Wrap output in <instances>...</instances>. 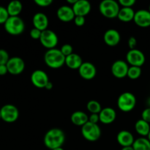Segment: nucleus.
<instances>
[{"mask_svg":"<svg viewBox=\"0 0 150 150\" xmlns=\"http://www.w3.org/2000/svg\"><path fill=\"white\" fill-rule=\"evenodd\" d=\"M44 144L49 149H54L62 146L65 142V134L59 128H52L44 136Z\"/></svg>","mask_w":150,"mask_h":150,"instance_id":"obj_1","label":"nucleus"},{"mask_svg":"<svg viewBox=\"0 0 150 150\" xmlns=\"http://www.w3.org/2000/svg\"><path fill=\"white\" fill-rule=\"evenodd\" d=\"M66 57L63 55L60 49L53 48L49 49L44 55V61L47 66L51 68L57 69L62 67L65 64Z\"/></svg>","mask_w":150,"mask_h":150,"instance_id":"obj_2","label":"nucleus"},{"mask_svg":"<svg viewBox=\"0 0 150 150\" xmlns=\"http://www.w3.org/2000/svg\"><path fill=\"white\" fill-rule=\"evenodd\" d=\"M4 29L11 35H19L24 31L25 24L19 16H10L4 24Z\"/></svg>","mask_w":150,"mask_h":150,"instance_id":"obj_3","label":"nucleus"},{"mask_svg":"<svg viewBox=\"0 0 150 150\" xmlns=\"http://www.w3.org/2000/svg\"><path fill=\"white\" fill-rule=\"evenodd\" d=\"M101 14L107 18H117L120 12V4L114 0H104L99 5Z\"/></svg>","mask_w":150,"mask_h":150,"instance_id":"obj_4","label":"nucleus"},{"mask_svg":"<svg viewBox=\"0 0 150 150\" xmlns=\"http://www.w3.org/2000/svg\"><path fill=\"white\" fill-rule=\"evenodd\" d=\"M136 98L131 92H124L121 94L117 100L118 108L123 112H130L135 108Z\"/></svg>","mask_w":150,"mask_h":150,"instance_id":"obj_5","label":"nucleus"},{"mask_svg":"<svg viewBox=\"0 0 150 150\" xmlns=\"http://www.w3.org/2000/svg\"><path fill=\"white\" fill-rule=\"evenodd\" d=\"M81 133L83 138L89 142H96L101 136V130L98 124L86 122L81 127Z\"/></svg>","mask_w":150,"mask_h":150,"instance_id":"obj_6","label":"nucleus"},{"mask_svg":"<svg viewBox=\"0 0 150 150\" xmlns=\"http://www.w3.org/2000/svg\"><path fill=\"white\" fill-rule=\"evenodd\" d=\"M1 120L7 123L16 122L19 117V111L17 107L12 104H6L0 109Z\"/></svg>","mask_w":150,"mask_h":150,"instance_id":"obj_7","label":"nucleus"},{"mask_svg":"<svg viewBox=\"0 0 150 150\" xmlns=\"http://www.w3.org/2000/svg\"><path fill=\"white\" fill-rule=\"evenodd\" d=\"M40 41L42 46L49 50L55 48V47L58 44L59 38L57 34L54 31L46 29V30L42 32Z\"/></svg>","mask_w":150,"mask_h":150,"instance_id":"obj_8","label":"nucleus"},{"mask_svg":"<svg viewBox=\"0 0 150 150\" xmlns=\"http://www.w3.org/2000/svg\"><path fill=\"white\" fill-rule=\"evenodd\" d=\"M127 62L130 66H136V67H142L145 62V56L142 51L139 49L130 50L126 55Z\"/></svg>","mask_w":150,"mask_h":150,"instance_id":"obj_9","label":"nucleus"},{"mask_svg":"<svg viewBox=\"0 0 150 150\" xmlns=\"http://www.w3.org/2000/svg\"><path fill=\"white\" fill-rule=\"evenodd\" d=\"M6 65L8 70V73L12 75L21 74L25 68L24 61L18 57H11Z\"/></svg>","mask_w":150,"mask_h":150,"instance_id":"obj_10","label":"nucleus"},{"mask_svg":"<svg viewBox=\"0 0 150 150\" xmlns=\"http://www.w3.org/2000/svg\"><path fill=\"white\" fill-rule=\"evenodd\" d=\"M31 81L35 86L42 89L45 87L50 81L45 72L42 70H36L31 75Z\"/></svg>","mask_w":150,"mask_h":150,"instance_id":"obj_11","label":"nucleus"},{"mask_svg":"<svg viewBox=\"0 0 150 150\" xmlns=\"http://www.w3.org/2000/svg\"><path fill=\"white\" fill-rule=\"evenodd\" d=\"M128 64L122 60H117L114 62L111 66V73L114 77L117 79H123L127 76Z\"/></svg>","mask_w":150,"mask_h":150,"instance_id":"obj_12","label":"nucleus"},{"mask_svg":"<svg viewBox=\"0 0 150 150\" xmlns=\"http://www.w3.org/2000/svg\"><path fill=\"white\" fill-rule=\"evenodd\" d=\"M79 75L86 80H91L96 76L97 70L95 66L91 62H83L79 69Z\"/></svg>","mask_w":150,"mask_h":150,"instance_id":"obj_13","label":"nucleus"},{"mask_svg":"<svg viewBox=\"0 0 150 150\" xmlns=\"http://www.w3.org/2000/svg\"><path fill=\"white\" fill-rule=\"evenodd\" d=\"M135 23L140 27L150 26V13L149 10H139L136 12L134 16Z\"/></svg>","mask_w":150,"mask_h":150,"instance_id":"obj_14","label":"nucleus"},{"mask_svg":"<svg viewBox=\"0 0 150 150\" xmlns=\"http://www.w3.org/2000/svg\"><path fill=\"white\" fill-rule=\"evenodd\" d=\"M76 16L85 17L91 10V4L87 0H77L76 4L72 7Z\"/></svg>","mask_w":150,"mask_h":150,"instance_id":"obj_15","label":"nucleus"},{"mask_svg":"<svg viewBox=\"0 0 150 150\" xmlns=\"http://www.w3.org/2000/svg\"><path fill=\"white\" fill-rule=\"evenodd\" d=\"M103 40L106 45L112 47L118 45L121 40V37L118 31L114 29H110L104 34Z\"/></svg>","mask_w":150,"mask_h":150,"instance_id":"obj_16","label":"nucleus"},{"mask_svg":"<svg viewBox=\"0 0 150 150\" xmlns=\"http://www.w3.org/2000/svg\"><path fill=\"white\" fill-rule=\"evenodd\" d=\"M57 15L58 18L63 22H69L74 20L75 13L72 7L67 5H63L57 10Z\"/></svg>","mask_w":150,"mask_h":150,"instance_id":"obj_17","label":"nucleus"},{"mask_svg":"<svg viewBox=\"0 0 150 150\" xmlns=\"http://www.w3.org/2000/svg\"><path fill=\"white\" fill-rule=\"evenodd\" d=\"M32 23L34 28L39 29L41 32L48 29V18L46 15L42 13H38L35 14L32 18Z\"/></svg>","mask_w":150,"mask_h":150,"instance_id":"obj_18","label":"nucleus"},{"mask_svg":"<svg viewBox=\"0 0 150 150\" xmlns=\"http://www.w3.org/2000/svg\"><path fill=\"white\" fill-rule=\"evenodd\" d=\"M100 122L105 125H109L114 122V120L117 117V113L115 110L112 108H103L101 110L100 113L99 114Z\"/></svg>","mask_w":150,"mask_h":150,"instance_id":"obj_19","label":"nucleus"},{"mask_svg":"<svg viewBox=\"0 0 150 150\" xmlns=\"http://www.w3.org/2000/svg\"><path fill=\"white\" fill-rule=\"evenodd\" d=\"M117 142L122 147L133 146L135 139L133 134L127 130H122L117 135Z\"/></svg>","mask_w":150,"mask_h":150,"instance_id":"obj_20","label":"nucleus"},{"mask_svg":"<svg viewBox=\"0 0 150 150\" xmlns=\"http://www.w3.org/2000/svg\"><path fill=\"white\" fill-rule=\"evenodd\" d=\"M83 64L82 58L77 54L73 53L70 55L67 56L65 58V64L70 69L79 70V67Z\"/></svg>","mask_w":150,"mask_h":150,"instance_id":"obj_21","label":"nucleus"},{"mask_svg":"<svg viewBox=\"0 0 150 150\" xmlns=\"http://www.w3.org/2000/svg\"><path fill=\"white\" fill-rule=\"evenodd\" d=\"M71 122L73 125L77 126H83L89 122V117L86 113L81 111H75L71 115Z\"/></svg>","mask_w":150,"mask_h":150,"instance_id":"obj_22","label":"nucleus"},{"mask_svg":"<svg viewBox=\"0 0 150 150\" xmlns=\"http://www.w3.org/2000/svg\"><path fill=\"white\" fill-rule=\"evenodd\" d=\"M135 13L132 7H122L120 10L117 18L123 22H129L134 19Z\"/></svg>","mask_w":150,"mask_h":150,"instance_id":"obj_23","label":"nucleus"},{"mask_svg":"<svg viewBox=\"0 0 150 150\" xmlns=\"http://www.w3.org/2000/svg\"><path fill=\"white\" fill-rule=\"evenodd\" d=\"M6 8L10 16H18V15L21 13L23 5L20 1L13 0L7 4Z\"/></svg>","mask_w":150,"mask_h":150,"instance_id":"obj_24","label":"nucleus"},{"mask_svg":"<svg viewBox=\"0 0 150 150\" xmlns=\"http://www.w3.org/2000/svg\"><path fill=\"white\" fill-rule=\"evenodd\" d=\"M135 128L136 132L139 133L142 137H146L148 136L150 132V125L149 123L146 122V121L142 120H139L136 122L135 125Z\"/></svg>","mask_w":150,"mask_h":150,"instance_id":"obj_25","label":"nucleus"},{"mask_svg":"<svg viewBox=\"0 0 150 150\" xmlns=\"http://www.w3.org/2000/svg\"><path fill=\"white\" fill-rule=\"evenodd\" d=\"M132 146L134 150H150V142L148 138L141 137L134 141Z\"/></svg>","mask_w":150,"mask_h":150,"instance_id":"obj_26","label":"nucleus"},{"mask_svg":"<svg viewBox=\"0 0 150 150\" xmlns=\"http://www.w3.org/2000/svg\"><path fill=\"white\" fill-rule=\"evenodd\" d=\"M86 108H87V110L91 114H99L100 113L101 110H102L100 103L97 100H94L89 101L87 103Z\"/></svg>","mask_w":150,"mask_h":150,"instance_id":"obj_27","label":"nucleus"},{"mask_svg":"<svg viewBox=\"0 0 150 150\" xmlns=\"http://www.w3.org/2000/svg\"><path fill=\"white\" fill-rule=\"evenodd\" d=\"M142 75V68L140 67H136V66H130L129 67L128 72H127V77L130 79H139Z\"/></svg>","mask_w":150,"mask_h":150,"instance_id":"obj_28","label":"nucleus"},{"mask_svg":"<svg viewBox=\"0 0 150 150\" xmlns=\"http://www.w3.org/2000/svg\"><path fill=\"white\" fill-rule=\"evenodd\" d=\"M10 16L6 7L0 6V24H4Z\"/></svg>","mask_w":150,"mask_h":150,"instance_id":"obj_29","label":"nucleus"},{"mask_svg":"<svg viewBox=\"0 0 150 150\" xmlns=\"http://www.w3.org/2000/svg\"><path fill=\"white\" fill-rule=\"evenodd\" d=\"M10 59L7 51L4 49H0V64H7Z\"/></svg>","mask_w":150,"mask_h":150,"instance_id":"obj_30","label":"nucleus"},{"mask_svg":"<svg viewBox=\"0 0 150 150\" xmlns=\"http://www.w3.org/2000/svg\"><path fill=\"white\" fill-rule=\"evenodd\" d=\"M60 51H61V52L62 53L63 55L65 57L70 55V54H72L73 53V47H72V45H70V44H64V45H63L62 46Z\"/></svg>","mask_w":150,"mask_h":150,"instance_id":"obj_31","label":"nucleus"},{"mask_svg":"<svg viewBox=\"0 0 150 150\" xmlns=\"http://www.w3.org/2000/svg\"><path fill=\"white\" fill-rule=\"evenodd\" d=\"M35 3L41 7H46L53 3L52 0H35Z\"/></svg>","mask_w":150,"mask_h":150,"instance_id":"obj_32","label":"nucleus"},{"mask_svg":"<svg viewBox=\"0 0 150 150\" xmlns=\"http://www.w3.org/2000/svg\"><path fill=\"white\" fill-rule=\"evenodd\" d=\"M119 4L122 6V7H132L136 4V1L135 0H120Z\"/></svg>","mask_w":150,"mask_h":150,"instance_id":"obj_33","label":"nucleus"},{"mask_svg":"<svg viewBox=\"0 0 150 150\" xmlns=\"http://www.w3.org/2000/svg\"><path fill=\"white\" fill-rule=\"evenodd\" d=\"M41 34H42V32L39 29H36V28H33L32 30L30 31V36L31 38H33L35 40H38L40 38Z\"/></svg>","mask_w":150,"mask_h":150,"instance_id":"obj_34","label":"nucleus"},{"mask_svg":"<svg viewBox=\"0 0 150 150\" xmlns=\"http://www.w3.org/2000/svg\"><path fill=\"white\" fill-rule=\"evenodd\" d=\"M142 120L146 121V122L150 123V108H147L143 111L142 114Z\"/></svg>","mask_w":150,"mask_h":150,"instance_id":"obj_35","label":"nucleus"},{"mask_svg":"<svg viewBox=\"0 0 150 150\" xmlns=\"http://www.w3.org/2000/svg\"><path fill=\"white\" fill-rule=\"evenodd\" d=\"M85 21V17L83 16H76L74 18V23L77 26H82L84 25Z\"/></svg>","mask_w":150,"mask_h":150,"instance_id":"obj_36","label":"nucleus"},{"mask_svg":"<svg viewBox=\"0 0 150 150\" xmlns=\"http://www.w3.org/2000/svg\"><path fill=\"white\" fill-rule=\"evenodd\" d=\"M99 121H100L99 114H91V115L89 117V122L94 123V124H98V122Z\"/></svg>","mask_w":150,"mask_h":150,"instance_id":"obj_37","label":"nucleus"},{"mask_svg":"<svg viewBox=\"0 0 150 150\" xmlns=\"http://www.w3.org/2000/svg\"><path fill=\"white\" fill-rule=\"evenodd\" d=\"M127 43H128V46L130 47V50L135 49V47L136 46V44H137V41L134 37H130L129 38Z\"/></svg>","mask_w":150,"mask_h":150,"instance_id":"obj_38","label":"nucleus"},{"mask_svg":"<svg viewBox=\"0 0 150 150\" xmlns=\"http://www.w3.org/2000/svg\"><path fill=\"white\" fill-rule=\"evenodd\" d=\"M8 73L6 64H0V76H4Z\"/></svg>","mask_w":150,"mask_h":150,"instance_id":"obj_39","label":"nucleus"},{"mask_svg":"<svg viewBox=\"0 0 150 150\" xmlns=\"http://www.w3.org/2000/svg\"><path fill=\"white\" fill-rule=\"evenodd\" d=\"M45 88L46 89H48V90H50V89H51L53 88V83H51V81H49L48 83H47V85L45 86Z\"/></svg>","mask_w":150,"mask_h":150,"instance_id":"obj_40","label":"nucleus"},{"mask_svg":"<svg viewBox=\"0 0 150 150\" xmlns=\"http://www.w3.org/2000/svg\"><path fill=\"white\" fill-rule=\"evenodd\" d=\"M121 150H134V149H133V146H125V147H122Z\"/></svg>","mask_w":150,"mask_h":150,"instance_id":"obj_41","label":"nucleus"},{"mask_svg":"<svg viewBox=\"0 0 150 150\" xmlns=\"http://www.w3.org/2000/svg\"><path fill=\"white\" fill-rule=\"evenodd\" d=\"M67 1L69 3V4H71L72 5H74V4L76 3V1H77V0H67Z\"/></svg>","mask_w":150,"mask_h":150,"instance_id":"obj_42","label":"nucleus"},{"mask_svg":"<svg viewBox=\"0 0 150 150\" xmlns=\"http://www.w3.org/2000/svg\"><path fill=\"white\" fill-rule=\"evenodd\" d=\"M53 150H64V149H63L62 147H59V148H57V149H54Z\"/></svg>","mask_w":150,"mask_h":150,"instance_id":"obj_43","label":"nucleus"},{"mask_svg":"<svg viewBox=\"0 0 150 150\" xmlns=\"http://www.w3.org/2000/svg\"><path fill=\"white\" fill-rule=\"evenodd\" d=\"M147 137H148V139H149V142H150V132H149V135H148Z\"/></svg>","mask_w":150,"mask_h":150,"instance_id":"obj_44","label":"nucleus"},{"mask_svg":"<svg viewBox=\"0 0 150 150\" xmlns=\"http://www.w3.org/2000/svg\"><path fill=\"white\" fill-rule=\"evenodd\" d=\"M1 111H0V120H1Z\"/></svg>","mask_w":150,"mask_h":150,"instance_id":"obj_45","label":"nucleus"},{"mask_svg":"<svg viewBox=\"0 0 150 150\" xmlns=\"http://www.w3.org/2000/svg\"><path fill=\"white\" fill-rule=\"evenodd\" d=\"M149 13H150V4H149Z\"/></svg>","mask_w":150,"mask_h":150,"instance_id":"obj_46","label":"nucleus"}]
</instances>
